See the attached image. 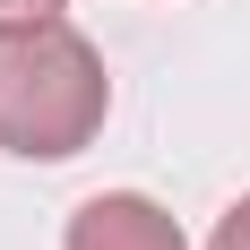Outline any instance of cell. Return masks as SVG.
Segmentation results:
<instances>
[{
    "label": "cell",
    "instance_id": "1",
    "mask_svg": "<svg viewBox=\"0 0 250 250\" xmlns=\"http://www.w3.org/2000/svg\"><path fill=\"white\" fill-rule=\"evenodd\" d=\"M104 112H112L104 52L86 43L69 18L0 35V147L9 155L61 164V155H78L104 129Z\"/></svg>",
    "mask_w": 250,
    "mask_h": 250
},
{
    "label": "cell",
    "instance_id": "2",
    "mask_svg": "<svg viewBox=\"0 0 250 250\" xmlns=\"http://www.w3.org/2000/svg\"><path fill=\"white\" fill-rule=\"evenodd\" d=\"M61 250H190V242H181V225L147 199V190H95V199L69 216Z\"/></svg>",
    "mask_w": 250,
    "mask_h": 250
},
{
    "label": "cell",
    "instance_id": "3",
    "mask_svg": "<svg viewBox=\"0 0 250 250\" xmlns=\"http://www.w3.org/2000/svg\"><path fill=\"white\" fill-rule=\"evenodd\" d=\"M69 9V0H0V35H18V26H52Z\"/></svg>",
    "mask_w": 250,
    "mask_h": 250
},
{
    "label": "cell",
    "instance_id": "4",
    "mask_svg": "<svg viewBox=\"0 0 250 250\" xmlns=\"http://www.w3.org/2000/svg\"><path fill=\"white\" fill-rule=\"evenodd\" d=\"M207 250H250V199H233L225 216H216V233H207Z\"/></svg>",
    "mask_w": 250,
    "mask_h": 250
}]
</instances>
